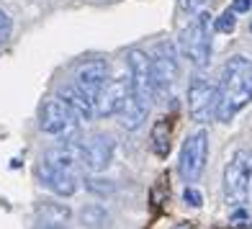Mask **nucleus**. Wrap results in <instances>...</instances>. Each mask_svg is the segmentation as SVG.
<instances>
[{
	"label": "nucleus",
	"mask_w": 252,
	"mask_h": 229,
	"mask_svg": "<svg viewBox=\"0 0 252 229\" xmlns=\"http://www.w3.org/2000/svg\"><path fill=\"white\" fill-rule=\"evenodd\" d=\"M250 100H252V60L237 54L232 60H226V65L221 67L216 119L232 121Z\"/></svg>",
	"instance_id": "obj_1"
},
{
	"label": "nucleus",
	"mask_w": 252,
	"mask_h": 229,
	"mask_svg": "<svg viewBox=\"0 0 252 229\" xmlns=\"http://www.w3.org/2000/svg\"><path fill=\"white\" fill-rule=\"evenodd\" d=\"M209 13H201L190 21V24L180 31V54L196 67V70H203L206 65L211 62V33H209Z\"/></svg>",
	"instance_id": "obj_2"
},
{
	"label": "nucleus",
	"mask_w": 252,
	"mask_h": 229,
	"mask_svg": "<svg viewBox=\"0 0 252 229\" xmlns=\"http://www.w3.org/2000/svg\"><path fill=\"white\" fill-rule=\"evenodd\" d=\"M252 183V152L237 150L224 167V198L229 206H242Z\"/></svg>",
	"instance_id": "obj_3"
},
{
	"label": "nucleus",
	"mask_w": 252,
	"mask_h": 229,
	"mask_svg": "<svg viewBox=\"0 0 252 229\" xmlns=\"http://www.w3.org/2000/svg\"><path fill=\"white\" fill-rule=\"evenodd\" d=\"M152 60V77H155V90L157 93H173L178 83L180 65H178V47L173 41H159L150 54Z\"/></svg>",
	"instance_id": "obj_4"
},
{
	"label": "nucleus",
	"mask_w": 252,
	"mask_h": 229,
	"mask_svg": "<svg viewBox=\"0 0 252 229\" xmlns=\"http://www.w3.org/2000/svg\"><path fill=\"white\" fill-rule=\"evenodd\" d=\"M216 106H219V85L196 75L188 85V113L193 116V121H211L216 116Z\"/></svg>",
	"instance_id": "obj_5"
},
{
	"label": "nucleus",
	"mask_w": 252,
	"mask_h": 229,
	"mask_svg": "<svg viewBox=\"0 0 252 229\" xmlns=\"http://www.w3.org/2000/svg\"><path fill=\"white\" fill-rule=\"evenodd\" d=\"M206 160H209V131L198 129L196 134H190L186 144L180 150V163L178 170L186 183H196L206 167Z\"/></svg>",
	"instance_id": "obj_6"
},
{
	"label": "nucleus",
	"mask_w": 252,
	"mask_h": 229,
	"mask_svg": "<svg viewBox=\"0 0 252 229\" xmlns=\"http://www.w3.org/2000/svg\"><path fill=\"white\" fill-rule=\"evenodd\" d=\"M126 70H129V83L131 93L144 100L155 98V77H152V60L144 49H129L126 52Z\"/></svg>",
	"instance_id": "obj_7"
},
{
	"label": "nucleus",
	"mask_w": 252,
	"mask_h": 229,
	"mask_svg": "<svg viewBox=\"0 0 252 229\" xmlns=\"http://www.w3.org/2000/svg\"><path fill=\"white\" fill-rule=\"evenodd\" d=\"M77 124H80L77 116L62 98H49L41 106V111H39V127H41V131H47V134H54V136L75 134Z\"/></svg>",
	"instance_id": "obj_8"
},
{
	"label": "nucleus",
	"mask_w": 252,
	"mask_h": 229,
	"mask_svg": "<svg viewBox=\"0 0 252 229\" xmlns=\"http://www.w3.org/2000/svg\"><path fill=\"white\" fill-rule=\"evenodd\" d=\"M77 147H80V165H85V170H90V173H100V170H106L111 165L116 142H113L111 134L95 131Z\"/></svg>",
	"instance_id": "obj_9"
},
{
	"label": "nucleus",
	"mask_w": 252,
	"mask_h": 229,
	"mask_svg": "<svg viewBox=\"0 0 252 229\" xmlns=\"http://www.w3.org/2000/svg\"><path fill=\"white\" fill-rule=\"evenodd\" d=\"M106 80H108V62L106 60H90V62L77 67L75 88L85 100H90L95 106V100L100 96L103 85H106Z\"/></svg>",
	"instance_id": "obj_10"
},
{
	"label": "nucleus",
	"mask_w": 252,
	"mask_h": 229,
	"mask_svg": "<svg viewBox=\"0 0 252 229\" xmlns=\"http://www.w3.org/2000/svg\"><path fill=\"white\" fill-rule=\"evenodd\" d=\"M131 90V83H129V75H119V77H111L106 80L100 96L95 100V116H116L119 108L124 106L126 96Z\"/></svg>",
	"instance_id": "obj_11"
},
{
	"label": "nucleus",
	"mask_w": 252,
	"mask_h": 229,
	"mask_svg": "<svg viewBox=\"0 0 252 229\" xmlns=\"http://www.w3.org/2000/svg\"><path fill=\"white\" fill-rule=\"evenodd\" d=\"M36 175L39 180L47 186L52 193H57V196H72V193L77 191V173H67V170H57L52 165H47L41 160V165L36 167Z\"/></svg>",
	"instance_id": "obj_12"
},
{
	"label": "nucleus",
	"mask_w": 252,
	"mask_h": 229,
	"mask_svg": "<svg viewBox=\"0 0 252 229\" xmlns=\"http://www.w3.org/2000/svg\"><path fill=\"white\" fill-rule=\"evenodd\" d=\"M150 106L152 103L150 100H144V98H139V96H134L131 90H129V96H126V100H124V106L119 108V124H121V129H126V131H136L142 127V124L147 121V116H150Z\"/></svg>",
	"instance_id": "obj_13"
},
{
	"label": "nucleus",
	"mask_w": 252,
	"mask_h": 229,
	"mask_svg": "<svg viewBox=\"0 0 252 229\" xmlns=\"http://www.w3.org/2000/svg\"><path fill=\"white\" fill-rule=\"evenodd\" d=\"M72 219V211L67 203L44 201L36 206V229H64V224Z\"/></svg>",
	"instance_id": "obj_14"
},
{
	"label": "nucleus",
	"mask_w": 252,
	"mask_h": 229,
	"mask_svg": "<svg viewBox=\"0 0 252 229\" xmlns=\"http://www.w3.org/2000/svg\"><path fill=\"white\" fill-rule=\"evenodd\" d=\"M44 163L57 167V170H67V173H77L80 165V147L75 142H67L60 147H52V150L44 155Z\"/></svg>",
	"instance_id": "obj_15"
},
{
	"label": "nucleus",
	"mask_w": 252,
	"mask_h": 229,
	"mask_svg": "<svg viewBox=\"0 0 252 229\" xmlns=\"http://www.w3.org/2000/svg\"><path fill=\"white\" fill-rule=\"evenodd\" d=\"M60 98L72 108V113L77 116V121H90V119L95 116V106L80 96L77 88H62V90H60Z\"/></svg>",
	"instance_id": "obj_16"
},
{
	"label": "nucleus",
	"mask_w": 252,
	"mask_h": 229,
	"mask_svg": "<svg viewBox=\"0 0 252 229\" xmlns=\"http://www.w3.org/2000/svg\"><path fill=\"white\" fill-rule=\"evenodd\" d=\"M150 147L157 157H167L170 155V121L159 119L155 121V127L150 131Z\"/></svg>",
	"instance_id": "obj_17"
},
{
	"label": "nucleus",
	"mask_w": 252,
	"mask_h": 229,
	"mask_svg": "<svg viewBox=\"0 0 252 229\" xmlns=\"http://www.w3.org/2000/svg\"><path fill=\"white\" fill-rule=\"evenodd\" d=\"M80 222L88 229H106V227H111V214L100 203H88L80 209Z\"/></svg>",
	"instance_id": "obj_18"
},
{
	"label": "nucleus",
	"mask_w": 252,
	"mask_h": 229,
	"mask_svg": "<svg viewBox=\"0 0 252 229\" xmlns=\"http://www.w3.org/2000/svg\"><path fill=\"white\" fill-rule=\"evenodd\" d=\"M85 188L90 193H95V196H111L116 191V186L111 180H103V178H85Z\"/></svg>",
	"instance_id": "obj_19"
},
{
	"label": "nucleus",
	"mask_w": 252,
	"mask_h": 229,
	"mask_svg": "<svg viewBox=\"0 0 252 229\" xmlns=\"http://www.w3.org/2000/svg\"><path fill=\"white\" fill-rule=\"evenodd\" d=\"M234 26H237V13H234L232 8L224 10V13L214 21V29L219 31V33H232V31H234Z\"/></svg>",
	"instance_id": "obj_20"
},
{
	"label": "nucleus",
	"mask_w": 252,
	"mask_h": 229,
	"mask_svg": "<svg viewBox=\"0 0 252 229\" xmlns=\"http://www.w3.org/2000/svg\"><path fill=\"white\" fill-rule=\"evenodd\" d=\"M10 33H13V21H10V16L5 13L3 8H0V44L8 41Z\"/></svg>",
	"instance_id": "obj_21"
},
{
	"label": "nucleus",
	"mask_w": 252,
	"mask_h": 229,
	"mask_svg": "<svg viewBox=\"0 0 252 229\" xmlns=\"http://www.w3.org/2000/svg\"><path fill=\"white\" fill-rule=\"evenodd\" d=\"M183 201H186L188 206H193V209H198V206H203V196H201V193L196 191V188H186V191H183Z\"/></svg>",
	"instance_id": "obj_22"
},
{
	"label": "nucleus",
	"mask_w": 252,
	"mask_h": 229,
	"mask_svg": "<svg viewBox=\"0 0 252 229\" xmlns=\"http://www.w3.org/2000/svg\"><path fill=\"white\" fill-rule=\"evenodd\" d=\"M209 3L211 0H180V8L186 10V13H201Z\"/></svg>",
	"instance_id": "obj_23"
},
{
	"label": "nucleus",
	"mask_w": 252,
	"mask_h": 229,
	"mask_svg": "<svg viewBox=\"0 0 252 229\" xmlns=\"http://www.w3.org/2000/svg\"><path fill=\"white\" fill-rule=\"evenodd\" d=\"M250 8H252V0H234V3H232L234 13H247Z\"/></svg>",
	"instance_id": "obj_24"
}]
</instances>
